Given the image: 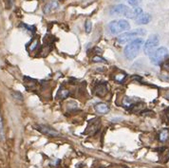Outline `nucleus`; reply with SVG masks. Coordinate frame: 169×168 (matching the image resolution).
<instances>
[{
  "instance_id": "f257e3e1",
  "label": "nucleus",
  "mask_w": 169,
  "mask_h": 168,
  "mask_svg": "<svg viewBox=\"0 0 169 168\" xmlns=\"http://www.w3.org/2000/svg\"><path fill=\"white\" fill-rule=\"evenodd\" d=\"M143 45V38H135L125 46L124 53L126 59L133 60L137 55L140 50L142 49V46Z\"/></svg>"
},
{
  "instance_id": "f03ea898",
  "label": "nucleus",
  "mask_w": 169,
  "mask_h": 168,
  "mask_svg": "<svg viewBox=\"0 0 169 168\" xmlns=\"http://www.w3.org/2000/svg\"><path fill=\"white\" fill-rule=\"evenodd\" d=\"M130 29L129 23L124 20V19H120V20H114L108 24V29H109V32L113 35H117L123 32L128 31Z\"/></svg>"
},
{
  "instance_id": "7ed1b4c3",
  "label": "nucleus",
  "mask_w": 169,
  "mask_h": 168,
  "mask_svg": "<svg viewBox=\"0 0 169 168\" xmlns=\"http://www.w3.org/2000/svg\"><path fill=\"white\" fill-rule=\"evenodd\" d=\"M146 34V31L144 29H137L134 31L128 32H124L123 34L119 35V37L117 38V42L119 44H124L130 42L134 39V37L137 36H143V35Z\"/></svg>"
},
{
  "instance_id": "20e7f679",
  "label": "nucleus",
  "mask_w": 169,
  "mask_h": 168,
  "mask_svg": "<svg viewBox=\"0 0 169 168\" xmlns=\"http://www.w3.org/2000/svg\"><path fill=\"white\" fill-rule=\"evenodd\" d=\"M167 55H168V50L164 47H161L159 49H156L149 55V57H150V61H151L153 65L159 66L164 62V60Z\"/></svg>"
},
{
  "instance_id": "39448f33",
  "label": "nucleus",
  "mask_w": 169,
  "mask_h": 168,
  "mask_svg": "<svg viewBox=\"0 0 169 168\" xmlns=\"http://www.w3.org/2000/svg\"><path fill=\"white\" fill-rule=\"evenodd\" d=\"M160 43V38L158 34H153L151 35L147 41L143 45V51L146 55H150L151 53L157 49V47L159 46Z\"/></svg>"
},
{
  "instance_id": "423d86ee",
  "label": "nucleus",
  "mask_w": 169,
  "mask_h": 168,
  "mask_svg": "<svg viewBox=\"0 0 169 168\" xmlns=\"http://www.w3.org/2000/svg\"><path fill=\"white\" fill-rule=\"evenodd\" d=\"M128 11H129V8H128V6H125L124 4H119V5H115L110 8L109 14L110 15H124L125 16Z\"/></svg>"
},
{
  "instance_id": "0eeeda50",
  "label": "nucleus",
  "mask_w": 169,
  "mask_h": 168,
  "mask_svg": "<svg viewBox=\"0 0 169 168\" xmlns=\"http://www.w3.org/2000/svg\"><path fill=\"white\" fill-rule=\"evenodd\" d=\"M37 130L40 131L41 133H43L49 137H58L60 135V133L58 131H56L55 129H53L48 125H44V124H40L37 127Z\"/></svg>"
},
{
  "instance_id": "6e6552de",
  "label": "nucleus",
  "mask_w": 169,
  "mask_h": 168,
  "mask_svg": "<svg viewBox=\"0 0 169 168\" xmlns=\"http://www.w3.org/2000/svg\"><path fill=\"white\" fill-rule=\"evenodd\" d=\"M142 14H143V9L140 7H135L134 9H129V11H128V14H126V17L128 18H131V19H134V18H138L139 16H140Z\"/></svg>"
},
{
  "instance_id": "1a4fd4ad",
  "label": "nucleus",
  "mask_w": 169,
  "mask_h": 168,
  "mask_svg": "<svg viewBox=\"0 0 169 168\" xmlns=\"http://www.w3.org/2000/svg\"><path fill=\"white\" fill-rule=\"evenodd\" d=\"M151 19L152 17L149 14H142L138 18H136V24H138V25H146V24H148L151 21Z\"/></svg>"
},
{
  "instance_id": "9d476101",
  "label": "nucleus",
  "mask_w": 169,
  "mask_h": 168,
  "mask_svg": "<svg viewBox=\"0 0 169 168\" xmlns=\"http://www.w3.org/2000/svg\"><path fill=\"white\" fill-rule=\"evenodd\" d=\"M57 8H59V4L57 1H51L50 3H48L47 5H45V7L43 9L45 14H50L51 11H53L54 10H56Z\"/></svg>"
},
{
  "instance_id": "9b49d317",
  "label": "nucleus",
  "mask_w": 169,
  "mask_h": 168,
  "mask_svg": "<svg viewBox=\"0 0 169 168\" xmlns=\"http://www.w3.org/2000/svg\"><path fill=\"white\" fill-rule=\"evenodd\" d=\"M95 110L100 114H106L109 111V106L105 103H99L95 105Z\"/></svg>"
},
{
  "instance_id": "f8f14e48",
  "label": "nucleus",
  "mask_w": 169,
  "mask_h": 168,
  "mask_svg": "<svg viewBox=\"0 0 169 168\" xmlns=\"http://www.w3.org/2000/svg\"><path fill=\"white\" fill-rule=\"evenodd\" d=\"M107 92V87L105 84H100L97 87H95V94H97L98 96H105Z\"/></svg>"
},
{
  "instance_id": "ddd939ff",
  "label": "nucleus",
  "mask_w": 169,
  "mask_h": 168,
  "mask_svg": "<svg viewBox=\"0 0 169 168\" xmlns=\"http://www.w3.org/2000/svg\"><path fill=\"white\" fill-rule=\"evenodd\" d=\"M24 82H25V86L28 89H32L36 86V80L32 79L29 77H24Z\"/></svg>"
},
{
  "instance_id": "4468645a",
  "label": "nucleus",
  "mask_w": 169,
  "mask_h": 168,
  "mask_svg": "<svg viewBox=\"0 0 169 168\" xmlns=\"http://www.w3.org/2000/svg\"><path fill=\"white\" fill-rule=\"evenodd\" d=\"M169 138V131L167 129H164L162 131H161V133L159 134V140L161 142H164L168 140Z\"/></svg>"
},
{
  "instance_id": "2eb2a0df",
  "label": "nucleus",
  "mask_w": 169,
  "mask_h": 168,
  "mask_svg": "<svg viewBox=\"0 0 169 168\" xmlns=\"http://www.w3.org/2000/svg\"><path fill=\"white\" fill-rule=\"evenodd\" d=\"M38 45H39V40H38L37 38H33V39L32 40L31 43L28 45V50H29V51H33V50L36 49V47H38Z\"/></svg>"
},
{
  "instance_id": "dca6fc26",
  "label": "nucleus",
  "mask_w": 169,
  "mask_h": 168,
  "mask_svg": "<svg viewBox=\"0 0 169 168\" xmlns=\"http://www.w3.org/2000/svg\"><path fill=\"white\" fill-rule=\"evenodd\" d=\"M69 95V91L68 90V89L62 87V88L59 89L58 94H57V98H59V99H65V98H67Z\"/></svg>"
},
{
  "instance_id": "f3484780",
  "label": "nucleus",
  "mask_w": 169,
  "mask_h": 168,
  "mask_svg": "<svg viewBox=\"0 0 169 168\" xmlns=\"http://www.w3.org/2000/svg\"><path fill=\"white\" fill-rule=\"evenodd\" d=\"M11 96H13L14 99H15L16 101L22 102L24 100L22 93H20L19 91H11Z\"/></svg>"
},
{
  "instance_id": "a211bd4d",
  "label": "nucleus",
  "mask_w": 169,
  "mask_h": 168,
  "mask_svg": "<svg viewBox=\"0 0 169 168\" xmlns=\"http://www.w3.org/2000/svg\"><path fill=\"white\" fill-rule=\"evenodd\" d=\"M125 78H126V75H125V74L121 73V74L115 75V77H114V79H115V81H117V82H119V83H123V82L125 80Z\"/></svg>"
},
{
  "instance_id": "6ab92c4d",
  "label": "nucleus",
  "mask_w": 169,
  "mask_h": 168,
  "mask_svg": "<svg viewBox=\"0 0 169 168\" xmlns=\"http://www.w3.org/2000/svg\"><path fill=\"white\" fill-rule=\"evenodd\" d=\"M4 137H5V134H4L3 122H2V118H1V116H0V140L3 141V140H4Z\"/></svg>"
},
{
  "instance_id": "aec40b11",
  "label": "nucleus",
  "mask_w": 169,
  "mask_h": 168,
  "mask_svg": "<svg viewBox=\"0 0 169 168\" xmlns=\"http://www.w3.org/2000/svg\"><path fill=\"white\" fill-rule=\"evenodd\" d=\"M128 2L129 5L133 6V7H138L142 3V0H128Z\"/></svg>"
},
{
  "instance_id": "412c9836",
  "label": "nucleus",
  "mask_w": 169,
  "mask_h": 168,
  "mask_svg": "<svg viewBox=\"0 0 169 168\" xmlns=\"http://www.w3.org/2000/svg\"><path fill=\"white\" fill-rule=\"evenodd\" d=\"M91 22H90L89 20H88L87 22H86V24H84V29H86V32H87V33H89L90 32V31H91Z\"/></svg>"
},
{
  "instance_id": "4be33fe9",
  "label": "nucleus",
  "mask_w": 169,
  "mask_h": 168,
  "mask_svg": "<svg viewBox=\"0 0 169 168\" xmlns=\"http://www.w3.org/2000/svg\"><path fill=\"white\" fill-rule=\"evenodd\" d=\"M161 64H162V65H161L162 69H165V70H167V71H169V59L165 60V61H164Z\"/></svg>"
},
{
  "instance_id": "5701e85b",
  "label": "nucleus",
  "mask_w": 169,
  "mask_h": 168,
  "mask_svg": "<svg viewBox=\"0 0 169 168\" xmlns=\"http://www.w3.org/2000/svg\"><path fill=\"white\" fill-rule=\"evenodd\" d=\"M92 61L95 62V63H99V62H106V59H104L103 57H100V56H94L92 58Z\"/></svg>"
},
{
  "instance_id": "b1692460",
  "label": "nucleus",
  "mask_w": 169,
  "mask_h": 168,
  "mask_svg": "<svg viewBox=\"0 0 169 168\" xmlns=\"http://www.w3.org/2000/svg\"><path fill=\"white\" fill-rule=\"evenodd\" d=\"M166 98H167V99H169V94H168V95L166 96Z\"/></svg>"
},
{
  "instance_id": "393cba45",
  "label": "nucleus",
  "mask_w": 169,
  "mask_h": 168,
  "mask_svg": "<svg viewBox=\"0 0 169 168\" xmlns=\"http://www.w3.org/2000/svg\"><path fill=\"white\" fill-rule=\"evenodd\" d=\"M167 115H168V118H169V109H168V114H167Z\"/></svg>"
}]
</instances>
